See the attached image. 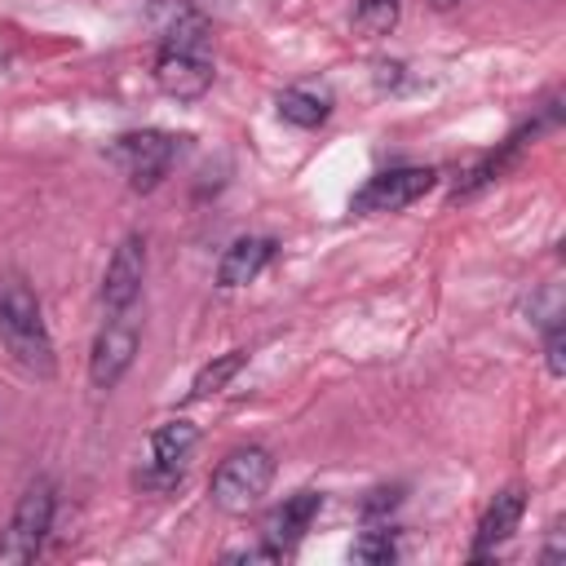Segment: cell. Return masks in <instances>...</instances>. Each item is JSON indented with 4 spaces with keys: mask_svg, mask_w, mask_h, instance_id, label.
<instances>
[{
    "mask_svg": "<svg viewBox=\"0 0 566 566\" xmlns=\"http://www.w3.org/2000/svg\"><path fill=\"white\" fill-rule=\"evenodd\" d=\"M0 340L27 376H40V380L53 376L57 358H53V340H49L40 301L27 287V279H18V274H0Z\"/></svg>",
    "mask_w": 566,
    "mask_h": 566,
    "instance_id": "cell-1",
    "label": "cell"
},
{
    "mask_svg": "<svg viewBox=\"0 0 566 566\" xmlns=\"http://www.w3.org/2000/svg\"><path fill=\"white\" fill-rule=\"evenodd\" d=\"M270 482H274V455L265 447H239L212 473V504L221 513H248L252 504H261Z\"/></svg>",
    "mask_w": 566,
    "mask_h": 566,
    "instance_id": "cell-2",
    "label": "cell"
},
{
    "mask_svg": "<svg viewBox=\"0 0 566 566\" xmlns=\"http://www.w3.org/2000/svg\"><path fill=\"white\" fill-rule=\"evenodd\" d=\"M53 509H57V495H53V482L49 478H35L18 504H13V517H9V531L0 539V566H22L40 553L49 526H53Z\"/></svg>",
    "mask_w": 566,
    "mask_h": 566,
    "instance_id": "cell-3",
    "label": "cell"
},
{
    "mask_svg": "<svg viewBox=\"0 0 566 566\" xmlns=\"http://www.w3.org/2000/svg\"><path fill=\"white\" fill-rule=\"evenodd\" d=\"M172 155H177V137L155 133V128H146V133H124V137L111 146V159L128 172V186H133V190H155V186L164 181Z\"/></svg>",
    "mask_w": 566,
    "mask_h": 566,
    "instance_id": "cell-4",
    "label": "cell"
},
{
    "mask_svg": "<svg viewBox=\"0 0 566 566\" xmlns=\"http://www.w3.org/2000/svg\"><path fill=\"white\" fill-rule=\"evenodd\" d=\"M133 354H137V323L128 318V310H119L106 318V327L93 340V354H88L93 389H115L124 380V371L133 367Z\"/></svg>",
    "mask_w": 566,
    "mask_h": 566,
    "instance_id": "cell-5",
    "label": "cell"
},
{
    "mask_svg": "<svg viewBox=\"0 0 566 566\" xmlns=\"http://www.w3.org/2000/svg\"><path fill=\"white\" fill-rule=\"evenodd\" d=\"M433 177H438L433 168H389L371 177L363 190H354V212H398L416 203L433 186Z\"/></svg>",
    "mask_w": 566,
    "mask_h": 566,
    "instance_id": "cell-6",
    "label": "cell"
},
{
    "mask_svg": "<svg viewBox=\"0 0 566 566\" xmlns=\"http://www.w3.org/2000/svg\"><path fill=\"white\" fill-rule=\"evenodd\" d=\"M142 279H146V243L137 234L119 239V248L111 252L106 261V274H102V305L111 314L119 310H133V301L142 296Z\"/></svg>",
    "mask_w": 566,
    "mask_h": 566,
    "instance_id": "cell-7",
    "label": "cell"
},
{
    "mask_svg": "<svg viewBox=\"0 0 566 566\" xmlns=\"http://www.w3.org/2000/svg\"><path fill=\"white\" fill-rule=\"evenodd\" d=\"M155 84L177 102L203 97L212 84V62L203 49H164L155 62Z\"/></svg>",
    "mask_w": 566,
    "mask_h": 566,
    "instance_id": "cell-8",
    "label": "cell"
},
{
    "mask_svg": "<svg viewBox=\"0 0 566 566\" xmlns=\"http://www.w3.org/2000/svg\"><path fill=\"white\" fill-rule=\"evenodd\" d=\"M318 509H323V495L318 491H296V495H287L274 513H270V522H265V539L270 544H279L283 553L310 531V522L318 517Z\"/></svg>",
    "mask_w": 566,
    "mask_h": 566,
    "instance_id": "cell-9",
    "label": "cell"
},
{
    "mask_svg": "<svg viewBox=\"0 0 566 566\" xmlns=\"http://www.w3.org/2000/svg\"><path fill=\"white\" fill-rule=\"evenodd\" d=\"M522 509H526V500H522V491L517 486H509V491H500L495 500H491V509L482 513V522H478V539H473V557H486L495 544H504L513 531H517V522H522Z\"/></svg>",
    "mask_w": 566,
    "mask_h": 566,
    "instance_id": "cell-10",
    "label": "cell"
},
{
    "mask_svg": "<svg viewBox=\"0 0 566 566\" xmlns=\"http://www.w3.org/2000/svg\"><path fill=\"white\" fill-rule=\"evenodd\" d=\"M274 256V239H234L217 265V283L221 287H243L252 283Z\"/></svg>",
    "mask_w": 566,
    "mask_h": 566,
    "instance_id": "cell-11",
    "label": "cell"
},
{
    "mask_svg": "<svg viewBox=\"0 0 566 566\" xmlns=\"http://www.w3.org/2000/svg\"><path fill=\"white\" fill-rule=\"evenodd\" d=\"M195 442H199V429H195L190 420H164V424L150 433V460L181 469L186 455L195 451Z\"/></svg>",
    "mask_w": 566,
    "mask_h": 566,
    "instance_id": "cell-12",
    "label": "cell"
},
{
    "mask_svg": "<svg viewBox=\"0 0 566 566\" xmlns=\"http://www.w3.org/2000/svg\"><path fill=\"white\" fill-rule=\"evenodd\" d=\"M402 0H354V31L363 40H380L398 27Z\"/></svg>",
    "mask_w": 566,
    "mask_h": 566,
    "instance_id": "cell-13",
    "label": "cell"
},
{
    "mask_svg": "<svg viewBox=\"0 0 566 566\" xmlns=\"http://www.w3.org/2000/svg\"><path fill=\"white\" fill-rule=\"evenodd\" d=\"M279 115L296 128H318L327 119V102L305 88H287V93H279Z\"/></svg>",
    "mask_w": 566,
    "mask_h": 566,
    "instance_id": "cell-14",
    "label": "cell"
},
{
    "mask_svg": "<svg viewBox=\"0 0 566 566\" xmlns=\"http://www.w3.org/2000/svg\"><path fill=\"white\" fill-rule=\"evenodd\" d=\"M239 367H243V349H230V354H221V358H212L199 376H195V385H190V398H212V394H221L234 376H239Z\"/></svg>",
    "mask_w": 566,
    "mask_h": 566,
    "instance_id": "cell-15",
    "label": "cell"
},
{
    "mask_svg": "<svg viewBox=\"0 0 566 566\" xmlns=\"http://www.w3.org/2000/svg\"><path fill=\"white\" fill-rule=\"evenodd\" d=\"M349 557H354V562H367V566L394 562V557H398V539H394V531H363V535L354 539Z\"/></svg>",
    "mask_w": 566,
    "mask_h": 566,
    "instance_id": "cell-16",
    "label": "cell"
},
{
    "mask_svg": "<svg viewBox=\"0 0 566 566\" xmlns=\"http://www.w3.org/2000/svg\"><path fill=\"white\" fill-rule=\"evenodd\" d=\"M181 482V469H172V464H146L142 473H137V486L142 491H168V486H177Z\"/></svg>",
    "mask_w": 566,
    "mask_h": 566,
    "instance_id": "cell-17",
    "label": "cell"
},
{
    "mask_svg": "<svg viewBox=\"0 0 566 566\" xmlns=\"http://www.w3.org/2000/svg\"><path fill=\"white\" fill-rule=\"evenodd\" d=\"M402 504V486H376V491H367V500H363V517H380V513H389V509H398Z\"/></svg>",
    "mask_w": 566,
    "mask_h": 566,
    "instance_id": "cell-18",
    "label": "cell"
},
{
    "mask_svg": "<svg viewBox=\"0 0 566 566\" xmlns=\"http://www.w3.org/2000/svg\"><path fill=\"white\" fill-rule=\"evenodd\" d=\"M562 349H566V340H562V323L553 318V323H548V340H544V354H548V371H553V376L566 371V354H562Z\"/></svg>",
    "mask_w": 566,
    "mask_h": 566,
    "instance_id": "cell-19",
    "label": "cell"
},
{
    "mask_svg": "<svg viewBox=\"0 0 566 566\" xmlns=\"http://www.w3.org/2000/svg\"><path fill=\"white\" fill-rule=\"evenodd\" d=\"M279 557H283L279 544H252V548H234V553H226V562H279Z\"/></svg>",
    "mask_w": 566,
    "mask_h": 566,
    "instance_id": "cell-20",
    "label": "cell"
},
{
    "mask_svg": "<svg viewBox=\"0 0 566 566\" xmlns=\"http://www.w3.org/2000/svg\"><path fill=\"white\" fill-rule=\"evenodd\" d=\"M433 9H451V4H460V0H429Z\"/></svg>",
    "mask_w": 566,
    "mask_h": 566,
    "instance_id": "cell-21",
    "label": "cell"
}]
</instances>
